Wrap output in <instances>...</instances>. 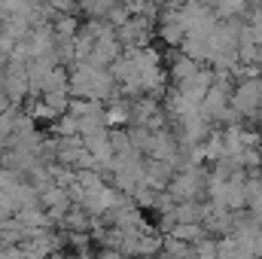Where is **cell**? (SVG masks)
<instances>
[{"label": "cell", "mask_w": 262, "mask_h": 259, "mask_svg": "<svg viewBox=\"0 0 262 259\" xmlns=\"http://www.w3.org/2000/svg\"><path fill=\"white\" fill-rule=\"evenodd\" d=\"M210 3L216 6V15H226V18L241 15L247 9V0H210Z\"/></svg>", "instance_id": "2"}, {"label": "cell", "mask_w": 262, "mask_h": 259, "mask_svg": "<svg viewBox=\"0 0 262 259\" xmlns=\"http://www.w3.org/2000/svg\"><path fill=\"white\" fill-rule=\"evenodd\" d=\"M198 67H201V64H198L195 58L183 55V58H177V61L171 64V76H174L177 82H186V79H192V76L198 73Z\"/></svg>", "instance_id": "1"}]
</instances>
